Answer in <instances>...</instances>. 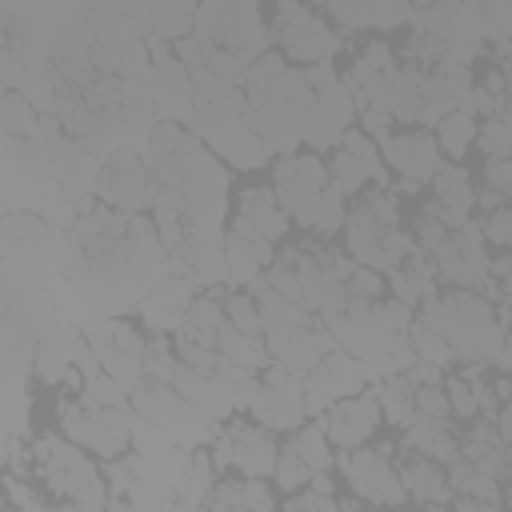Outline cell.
<instances>
[{"instance_id":"ffe728a7","label":"cell","mask_w":512,"mask_h":512,"mask_svg":"<svg viewBox=\"0 0 512 512\" xmlns=\"http://www.w3.org/2000/svg\"><path fill=\"white\" fill-rule=\"evenodd\" d=\"M300 288H304V308H308L312 316H320V320L344 312V304H348L344 280H340L312 248H304V256H300Z\"/></svg>"},{"instance_id":"7a4b0ae2","label":"cell","mask_w":512,"mask_h":512,"mask_svg":"<svg viewBox=\"0 0 512 512\" xmlns=\"http://www.w3.org/2000/svg\"><path fill=\"white\" fill-rule=\"evenodd\" d=\"M4 252L12 268H24L28 280L60 276L72 260V232L52 224L32 208H16L4 216Z\"/></svg>"},{"instance_id":"60d3db41","label":"cell","mask_w":512,"mask_h":512,"mask_svg":"<svg viewBox=\"0 0 512 512\" xmlns=\"http://www.w3.org/2000/svg\"><path fill=\"white\" fill-rule=\"evenodd\" d=\"M444 392H448V404H452V416L460 420H472L480 412V396H476V384L456 372V376H444Z\"/></svg>"},{"instance_id":"8fae6325","label":"cell","mask_w":512,"mask_h":512,"mask_svg":"<svg viewBox=\"0 0 512 512\" xmlns=\"http://www.w3.org/2000/svg\"><path fill=\"white\" fill-rule=\"evenodd\" d=\"M328 172H332V184L344 196H360L368 184H392L388 172H384V152L364 128H348L344 132V140L332 148Z\"/></svg>"},{"instance_id":"6da1fadb","label":"cell","mask_w":512,"mask_h":512,"mask_svg":"<svg viewBox=\"0 0 512 512\" xmlns=\"http://www.w3.org/2000/svg\"><path fill=\"white\" fill-rule=\"evenodd\" d=\"M32 472L36 480L44 484V492L56 500V504H68V508H84V512H100L108 508V480L104 472L96 468L92 452L68 436H56V432H44L32 448Z\"/></svg>"},{"instance_id":"681fc988","label":"cell","mask_w":512,"mask_h":512,"mask_svg":"<svg viewBox=\"0 0 512 512\" xmlns=\"http://www.w3.org/2000/svg\"><path fill=\"white\" fill-rule=\"evenodd\" d=\"M416 388L420 384H444V364H436V360H424V356H416V364L404 372Z\"/></svg>"},{"instance_id":"7c38bea8","label":"cell","mask_w":512,"mask_h":512,"mask_svg":"<svg viewBox=\"0 0 512 512\" xmlns=\"http://www.w3.org/2000/svg\"><path fill=\"white\" fill-rule=\"evenodd\" d=\"M328 184H332V172L316 152H284L272 164V188H276V196L292 220L304 208H312Z\"/></svg>"},{"instance_id":"ac0fdd59","label":"cell","mask_w":512,"mask_h":512,"mask_svg":"<svg viewBox=\"0 0 512 512\" xmlns=\"http://www.w3.org/2000/svg\"><path fill=\"white\" fill-rule=\"evenodd\" d=\"M288 208L280 204L276 188H244L236 216H232V232L240 236H260V240H280L288 232Z\"/></svg>"},{"instance_id":"4316f807","label":"cell","mask_w":512,"mask_h":512,"mask_svg":"<svg viewBox=\"0 0 512 512\" xmlns=\"http://www.w3.org/2000/svg\"><path fill=\"white\" fill-rule=\"evenodd\" d=\"M276 496L268 492L264 476H244V480H216L208 508H248V512H268Z\"/></svg>"},{"instance_id":"bcb514c9","label":"cell","mask_w":512,"mask_h":512,"mask_svg":"<svg viewBox=\"0 0 512 512\" xmlns=\"http://www.w3.org/2000/svg\"><path fill=\"white\" fill-rule=\"evenodd\" d=\"M484 184L488 188H500L504 196H512V156H496L484 164Z\"/></svg>"},{"instance_id":"836d02e7","label":"cell","mask_w":512,"mask_h":512,"mask_svg":"<svg viewBox=\"0 0 512 512\" xmlns=\"http://www.w3.org/2000/svg\"><path fill=\"white\" fill-rule=\"evenodd\" d=\"M176 364H180V356H176L172 332H152V340H148V348H144V380H164V384H172Z\"/></svg>"},{"instance_id":"83f0119b","label":"cell","mask_w":512,"mask_h":512,"mask_svg":"<svg viewBox=\"0 0 512 512\" xmlns=\"http://www.w3.org/2000/svg\"><path fill=\"white\" fill-rule=\"evenodd\" d=\"M224 296L220 292H196V300L188 304L184 312V324L176 332L200 340V344H212L216 348V336H220V324H224Z\"/></svg>"},{"instance_id":"f5cc1de1","label":"cell","mask_w":512,"mask_h":512,"mask_svg":"<svg viewBox=\"0 0 512 512\" xmlns=\"http://www.w3.org/2000/svg\"><path fill=\"white\" fill-rule=\"evenodd\" d=\"M496 368H500V372H512V328H508V336H504V344H500Z\"/></svg>"},{"instance_id":"484cf974","label":"cell","mask_w":512,"mask_h":512,"mask_svg":"<svg viewBox=\"0 0 512 512\" xmlns=\"http://www.w3.org/2000/svg\"><path fill=\"white\" fill-rule=\"evenodd\" d=\"M372 388H376V400H380L384 420L392 428H408L412 416H416V384L404 372H392V376L372 380Z\"/></svg>"},{"instance_id":"7dc6e473","label":"cell","mask_w":512,"mask_h":512,"mask_svg":"<svg viewBox=\"0 0 512 512\" xmlns=\"http://www.w3.org/2000/svg\"><path fill=\"white\" fill-rule=\"evenodd\" d=\"M152 0H88L92 12H104V16H140L148 12Z\"/></svg>"},{"instance_id":"f546056e","label":"cell","mask_w":512,"mask_h":512,"mask_svg":"<svg viewBox=\"0 0 512 512\" xmlns=\"http://www.w3.org/2000/svg\"><path fill=\"white\" fill-rule=\"evenodd\" d=\"M476 132L480 128H476V116L468 108H452V112H444L436 120V144H440V152L448 160H464L468 148L476 144Z\"/></svg>"},{"instance_id":"816d5d0a","label":"cell","mask_w":512,"mask_h":512,"mask_svg":"<svg viewBox=\"0 0 512 512\" xmlns=\"http://www.w3.org/2000/svg\"><path fill=\"white\" fill-rule=\"evenodd\" d=\"M492 392H496V400H500V404H508V400H512V372L496 376V380H492Z\"/></svg>"},{"instance_id":"ee69618b","label":"cell","mask_w":512,"mask_h":512,"mask_svg":"<svg viewBox=\"0 0 512 512\" xmlns=\"http://www.w3.org/2000/svg\"><path fill=\"white\" fill-rule=\"evenodd\" d=\"M416 412H420V416L448 420V416H452V404H448L444 384H420V388H416Z\"/></svg>"},{"instance_id":"ab89813d","label":"cell","mask_w":512,"mask_h":512,"mask_svg":"<svg viewBox=\"0 0 512 512\" xmlns=\"http://www.w3.org/2000/svg\"><path fill=\"white\" fill-rule=\"evenodd\" d=\"M344 288H348L352 300L380 304L384 292H388V272H380V268H372V264H356V272L344 280Z\"/></svg>"},{"instance_id":"b9f144b4","label":"cell","mask_w":512,"mask_h":512,"mask_svg":"<svg viewBox=\"0 0 512 512\" xmlns=\"http://www.w3.org/2000/svg\"><path fill=\"white\" fill-rule=\"evenodd\" d=\"M308 476H312V468L300 460V452L288 444V448H280V460H276V472H272V480L284 488V496L288 492H296V488H304L308 484Z\"/></svg>"},{"instance_id":"7bdbcfd3","label":"cell","mask_w":512,"mask_h":512,"mask_svg":"<svg viewBox=\"0 0 512 512\" xmlns=\"http://www.w3.org/2000/svg\"><path fill=\"white\" fill-rule=\"evenodd\" d=\"M476 144H480V152H484L488 160L512 156V124H504L500 116H488V120L480 124V132H476Z\"/></svg>"},{"instance_id":"e0dca14e","label":"cell","mask_w":512,"mask_h":512,"mask_svg":"<svg viewBox=\"0 0 512 512\" xmlns=\"http://www.w3.org/2000/svg\"><path fill=\"white\" fill-rule=\"evenodd\" d=\"M196 280L192 276H180V272H168L144 300H140V320L148 332H176L184 324V312L188 304L196 300Z\"/></svg>"},{"instance_id":"4fadbf2b","label":"cell","mask_w":512,"mask_h":512,"mask_svg":"<svg viewBox=\"0 0 512 512\" xmlns=\"http://www.w3.org/2000/svg\"><path fill=\"white\" fill-rule=\"evenodd\" d=\"M324 324H328V332L336 336V344H340V348H348V352H356V356H364V360H372V356H376L392 336H400V332H392V328H388V320H384V308H380V304L352 300V296H348L344 312L328 316Z\"/></svg>"},{"instance_id":"ba28073f","label":"cell","mask_w":512,"mask_h":512,"mask_svg":"<svg viewBox=\"0 0 512 512\" xmlns=\"http://www.w3.org/2000/svg\"><path fill=\"white\" fill-rule=\"evenodd\" d=\"M156 192L160 188H156L152 168H148L140 148L120 144L104 156V168H100V180H96V200H104L120 212H144V208H152Z\"/></svg>"},{"instance_id":"d6a6232c","label":"cell","mask_w":512,"mask_h":512,"mask_svg":"<svg viewBox=\"0 0 512 512\" xmlns=\"http://www.w3.org/2000/svg\"><path fill=\"white\" fill-rule=\"evenodd\" d=\"M0 124H4V136H36L40 132V116L32 108V96L20 92V88H8L4 104H0Z\"/></svg>"},{"instance_id":"d590c367","label":"cell","mask_w":512,"mask_h":512,"mask_svg":"<svg viewBox=\"0 0 512 512\" xmlns=\"http://www.w3.org/2000/svg\"><path fill=\"white\" fill-rule=\"evenodd\" d=\"M224 316H228V324H236L240 332H256V336H264L260 304H256V296H252L248 288H236V284H232V292H224Z\"/></svg>"},{"instance_id":"f1b7e54d","label":"cell","mask_w":512,"mask_h":512,"mask_svg":"<svg viewBox=\"0 0 512 512\" xmlns=\"http://www.w3.org/2000/svg\"><path fill=\"white\" fill-rule=\"evenodd\" d=\"M196 8H200V0H152L148 4L152 36H164L176 44L180 36L196 32Z\"/></svg>"},{"instance_id":"d6986e66","label":"cell","mask_w":512,"mask_h":512,"mask_svg":"<svg viewBox=\"0 0 512 512\" xmlns=\"http://www.w3.org/2000/svg\"><path fill=\"white\" fill-rule=\"evenodd\" d=\"M228 432H232V468L240 476H272L276 472L280 448L272 440V428H264L256 420H232Z\"/></svg>"},{"instance_id":"3957f363","label":"cell","mask_w":512,"mask_h":512,"mask_svg":"<svg viewBox=\"0 0 512 512\" xmlns=\"http://www.w3.org/2000/svg\"><path fill=\"white\" fill-rule=\"evenodd\" d=\"M196 32L216 48L240 52L244 60H256L272 48V28H264L260 0H200Z\"/></svg>"},{"instance_id":"52a82bcc","label":"cell","mask_w":512,"mask_h":512,"mask_svg":"<svg viewBox=\"0 0 512 512\" xmlns=\"http://www.w3.org/2000/svg\"><path fill=\"white\" fill-rule=\"evenodd\" d=\"M396 444H360L344 448L336 456L344 484L364 500V504H408V488L392 464Z\"/></svg>"},{"instance_id":"5b68a950","label":"cell","mask_w":512,"mask_h":512,"mask_svg":"<svg viewBox=\"0 0 512 512\" xmlns=\"http://www.w3.org/2000/svg\"><path fill=\"white\" fill-rule=\"evenodd\" d=\"M272 44L296 60V64H320L332 60L340 48V36L332 32L328 20H320L304 0H276V20H272Z\"/></svg>"},{"instance_id":"cb8c5ba5","label":"cell","mask_w":512,"mask_h":512,"mask_svg":"<svg viewBox=\"0 0 512 512\" xmlns=\"http://www.w3.org/2000/svg\"><path fill=\"white\" fill-rule=\"evenodd\" d=\"M228 288H248L256 276L268 272V264L276 260L272 252V240H260V236H240V232H228Z\"/></svg>"},{"instance_id":"74e56055","label":"cell","mask_w":512,"mask_h":512,"mask_svg":"<svg viewBox=\"0 0 512 512\" xmlns=\"http://www.w3.org/2000/svg\"><path fill=\"white\" fill-rule=\"evenodd\" d=\"M476 4V16H480V28H484V40H512V0H472Z\"/></svg>"},{"instance_id":"f907efd6","label":"cell","mask_w":512,"mask_h":512,"mask_svg":"<svg viewBox=\"0 0 512 512\" xmlns=\"http://www.w3.org/2000/svg\"><path fill=\"white\" fill-rule=\"evenodd\" d=\"M496 208H504V192H500V188H484V192H476V212L492 216Z\"/></svg>"},{"instance_id":"2e32d148","label":"cell","mask_w":512,"mask_h":512,"mask_svg":"<svg viewBox=\"0 0 512 512\" xmlns=\"http://www.w3.org/2000/svg\"><path fill=\"white\" fill-rule=\"evenodd\" d=\"M172 384L208 424H220L224 416L236 412V380H228L224 372H196L188 364H176Z\"/></svg>"},{"instance_id":"9a60e30c","label":"cell","mask_w":512,"mask_h":512,"mask_svg":"<svg viewBox=\"0 0 512 512\" xmlns=\"http://www.w3.org/2000/svg\"><path fill=\"white\" fill-rule=\"evenodd\" d=\"M380 152H384V164L396 172V176H412L420 184L436 180V172L444 168V152L436 144L432 132L424 128H408V132H388L380 140Z\"/></svg>"},{"instance_id":"8992f818","label":"cell","mask_w":512,"mask_h":512,"mask_svg":"<svg viewBox=\"0 0 512 512\" xmlns=\"http://www.w3.org/2000/svg\"><path fill=\"white\" fill-rule=\"evenodd\" d=\"M128 400H132L136 416L152 420L156 428H164L168 436H176L184 448H200V444H208L212 432H216V424H208V420H204V416L176 392V384L144 380Z\"/></svg>"},{"instance_id":"9c48e42d","label":"cell","mask_w":512,"mask_h":512,"mask_svg":"<svg viewBox=\"0 0 512 512\" xmlns=\"http://www.w3.org/2000/svg\"><path fill=\"white\" fill-rule=\"evenodd\" d=\"M304 392H308V380L304 372H292L288 364L272 360L260 376V392L252 396L248 404V416L272 432H296L308 416V404H304Z\"/></svg>"},{"instance_id":"5bb4252c","label":"cell","mask_w":512,"mask_h":512,"mask_svg":"<svg viewBox=\"0 0 512 512\" xmlns=\"http://www.w3.org/2000/svg\"><path fill=\"white\" fill-rule=\"evenodd\" d=\"M316 420H320V428L328 432V440H332L340 452H344V448H360V444H368L372 432L380 428V400H376V388L368 384L364 392L328 404Z\"/></svg>"},{"instance_id":"f35d334b","label":"cell","mask_w":512,"mask_h":512,"mask_svg":"<svg viewBox=\"0 0 512 512\" xmlns=\"http://www.w3.org/2000/svg\"><path fill=\"white\" fill-rule=\"evenodd\" d=\"M408 340H412V348H416V356H424V360H436V364H456V348H452V340L448 336H440V332H432V328H424L420 320L408 328Z\"/></svg>"},{"instance_id":"d4e9b609","label":"cell","mask_w":512,"mask_h":512,"mask_svg":"<svg viewBox=\"0 0 512 512\" xmlns=\"http://www.w3.org/2000/svg\"><path fill=\"white\" fill-rule=\"evenodd\" d=\"M216 348L228 364L244 368V372H260L272 364V352H268V340L256 336V332H240L236 324H220V336H216Z\"/></svg>"},{"instance_id":"30bf717a","label":"cell","mask_w":512,"mask_h":512,"mask_svg":"<svg viewBox=\"0 0 512 512\" xmlns=\"http://www.w3.org/2000/svg\"><path fill=\"white\" fill-rule=\"evenodd\" d=\"M308 392H304V404H308V416L316 420L328 404L344 400V396H356L372 384V372H368V360L348 352V348H332L308 376Z\"/></svg>"},{"instance_id":"44dd1931","label":"cell","mask_w":512,"mask_h":512,"mask_svg":"<svg viewBox=\"0 0 512 512\" xmlns=\"http://www.w3.org/2000/svg\"><path fill=\"white\" fill-rule=\"evenodd\" d=\"M396 472H400V480L408 488V500H416V504H452V496H456L444 464L424 456V452H408L396 464Z\"/></svg>"},{"instance_id":"603a6c76","label":"cell","mask_w":512,"mask_h":512,"mask_svg":"<svg viewBox=\"0 0 512 512\" xmlns=\"http://www.w3.org/2000/svg\"><path fill=\"white\" fill-rule=\"evenodd\" d=\"M344 240H348V252L356 256V264H372V268L388 272V264H384V224L376 220V212L368 208L364 196L344 216Z\"/></svg>"},{"instance_id":"277c9868","label":"cell","mask_w":512,"mask_h":512,"mask_svg":"<svg viewBox=\"0 0 512 512\" xmlns=\"http://www.w3.org/2000/svg\"><path fill=\"white\" fill-rule=\"evenodd\" d=\"M56 416H60V428L68 440L84 444L96 460H112V456H124L128 444H132V424H136V412L128 404H116V408H88L76 400H60L56 404Z\"/></svg>"},{"instance_id":"f6af8a7d","label":"cell","mask_w":512,"mask_h":512,"mask_svg":"<svg viewBox=\"0 0 512 512\" xmlns=\"http://www.w3.org/2000/svg\"><path fill=\"white\" fill-rule=\"evenodd\" d=\"M484 240H492L500 248H512V204H504L492 216H484Z\"/></svg>"},{"instance_id":"c3c4849f","label":"cell","mask_w":512,"mask_h":512,"mask_svg":"<svg viewBox=\"0 0 512 512\" xmlns=\"http://www.w3.org/2000/svg\"><path fill=\"white\" fill-rule=\"evenodd\" d=\"M312 252H316V256H320V260H324L340 280H348V276L356 272V256H352V252H344V248H312Z\"/></svg>"},{"instance_id":"1f68e13d","label":"cell","mask_w":512,"mask_h":512,"mask_svg":"<svg viewBox=\"0 0 512 512\" xmlns=\"http://www.w3.org/2000/svg\"><path fill=\"white\" fill-rule=\"evenodd\" d=\"M288 444L300 452V460H304L312 472H328V468L336 464V444L328 440V432L320 428V420L300 424V428L292 432V440H288Z\"/></svg>"},{"instance_id":"db71d44e","label":"cell","mask_w":512,"mask_h":512,"mask_svg":"<svg viewBox=\"0 0 512 512\" xmlns=\"http://www.w3.org/2000/svg\"><path fill=\"white\" fill-rule=\"evenodd\" d=\"M504 504H512V488H508V492H504Z\"/></svg>"},{"instance_id":"e575fe53","label":"cell","mask_w":512,"mask_h":512,"mask_svg":"<svg viewBox=\"0 0 512 512\" xmlns=\"http://www.w3.org/2000/svg\"><path fill=\"white\" fill-rule=\"evenodd\" d=\"M392 68H400V64H396V52H392L384 40H372V44H364V52L352 60V72H348L344 80H348V84H368L372 76L392 72Z\"/></svg>"},{"instance_id":"4dcf8cb0","label":"cell","mask_w":512,"mask_h":512,"mask_svg":"<svg viewBox=\"0 0 512 512\" xmlns=\"http://www.w3.org/2000/svg\"><path fill=\"white\" fill-rule=\"evenodd\" d=\"M296 128H300V144H308V148H316V152H328V148H336L340 140H344V124L336 120V116H328L316 100L296 116Z\"/></svg>"},{"instance_id":"8d00e7d4","label":"cell","mask_w":512,"mask_h":512,"mask_svg":"<svg viewBox=\"0 0 512 512\" xmlns=\"http://www.w3.org/2000/svg\"><path fill=\"white\" fill-rule=\"evenodd\" d=\"M80 404H88V408H116V404H124L128 400V388L112 376V372H96V376H84V384H80Z\"/></svg>"},{"instance_id":"7402d4cb","label":"cell","mask_w":512,"mask_h":512,"mask_svg":"<svg viewBox=\"0 0 512 512\" xmlns=\"http://www.w3.org/2000/svg\"><path fill=\"white\" fill-rule=\"evenodd\" d=\"M432 192H436L432 196L436 212H440V220L448 228H460L476 208V188H472V176H468L464 164H444L436 172V180H432Z\"/></svg>"}]
</instances>
